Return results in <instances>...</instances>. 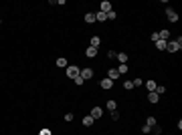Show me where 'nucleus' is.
Masks as SVG:
<instances>
[{"label":"nucleus","mask_w":182,"mask_h":135,"mask_svg":"<svg viewBox=\"0 0 182 135\" xmlns=\"http://www.w3.org/2000/svg\"><path fill=\"white\" fill-rule=\"evenodd\" d=\"M156 93H158V95H162V93H166V87H156Z\"/></svg>","instance_id":"29"},{"label":"nucleus","mask_w":182,"mask_h":135,"mask_svg":"<svg viewBox=\"0 0 182 135\" xmlns=\"http://www.w3.org/2000/svg\"><path fill=\"white\" fill-rule=\"evenodd\" d=\"M95 20H101V22H103V20H107V14H105V12H101V10H99V12H97V14H95Z\"/></svg>","instance_id":"18"},{"label":"nucleus","mask_w":182,"mask_h":135,"mask_svg":"<svg viewBox=\"0 0 182 135\" xmlns=\"http://www.w3.org/2000/svg\"><path fill=\"white\" fill-rule=\"evenodd\" d=\"M39 135H53V133H51V129H41V133Z\"/></svg>","instance_id":"31"},{"label":"nucleus","mask_w":182,"mask_h":135,"mask_svg":"<svg viewBox=\"0 0 182 135\" xmlns=\"http://www.w3.org/2000/svg\"><path fill=\"white\" fill-rule=\"evenodd\" d=\"M79 77H81L83 81H89V79H93V69H81V71H79Z\"/></svg>","instance_id":"3"},{"label":"nucleus","mask_w":182,"mask_h":135,"mask_svg":"<svg viewBox=\"0 0 182 135\" xmlns=\"http://www.w3.org/2000/svg\"><path fill=\"white\" fill-rule=\"evenodd\" d=\"M105 107H107V109H109V111H115V109H117V103H115V101H113V99H109V101H107V103H105Z\"/></svg>","instance_id":"12"},{"label":"nucleus","mask_w":182,"mask_h":135,"mask_svg":"<svg viewBox=\"0 0 182 135\" xmlns=\"http://www.w3.org/2000/svg\"><path fill=\"white\" fill-rule=\"evenodd\" d=\"M146 125H148V127H154V125H156V117H148V119H146Z\"/></svg>","instance_id":"22"},{"label":"nucleus","mask_w":182,"mask_h":135,"mask_svg":"<svg viewBox=\"0 0 182 135\" xmlns=\"http://www.w3.org/2000/svg\"><path fill=\"white\" fill-rule=\"evenodd\" d=\"M65 121H73V113H67L65 115Z\"/></svg>","instance_id":"32"},{"label":"nucleus","mask_w":182,"mask_h":135,"mask_svg":"<svg viewBox=\"0 0 182 135\" xmlns=\"http://www.w3.org/2000/svg\"><path fill=\"white\" fill-rule=\"evenodd\" d=\"M142 131H144V133L148 135V133H150V131H152V127H148V125H144V127H142Z\"/></svg>","instance_id":"30"},{"label":"nucleus","mask_w":182,"mask_h":135,"mask_svg":"<svg viewBox=\"0 0 182 135\" xmlns=\"http://www.w3.org/2000/svg\"><path fill=\"white\" fill-rule=\"evenodd\" d=\"M93 121H95V119H93L91 115H87V117H83V125H85V127H91V125H93Z\"/></svg>","instance_id":"15"},{"label":"nucleus","mask_w":182,"mask_h":135,"mask_svg":"<svg viewBox=\"0 0 182 135\" xmlns=\"http://www.w3.org/2000/svg\"><path fill=\"white\" fill-rule=\"evenodd\" d=\"M95 54H97V48H93V46H89V48L85 50V56H89V59H93Z\"/></svg>","instance_id":"14"},{"label":"nucleus","mask_w":182,"mask_h":135,"mask_svg":"<svg viewBox=\"0 0 182 135\" xmlns=\"http://www.w3.org/2000/svg\"><path fill=\"white\" fill-rule=\"evenodd\" d=\"M158 99H160V95H158L156 91H152V93L148 95V101H150V103H158Z\"/></svg>","instance_id":"10"},{"label":"nucleus","mask_w":182,"mask_h":135,"mask_svg":"<svg viewBox=\"0 0 182 135\" xmlns=\"http://www.w3.org/2000/svg\"><path fill=\"white\" fill-rule=\"evenodd\" d=\"M115 59L119 61V65H128V61H130V56H128L126 52H117V54H115Z\"/></svg>","instance_id":"5"},{"label":"nucleus","mask_w":182,"mask_h":135,"mask_svg":"<svg viewBox=\"0 0 182 135\" xmlns=\"http://www.w3.org/2000/svg\"><path fill=\"white\" fill-rule=\"evenodd\" d=\"M89 115L93 117V119H99V117L103 115V109H101V107H93V109H91V113H89Z\"/></svg>","instance_id":"6"},{"label":"nucleus","mask_w":182,"mask_h":135,"mask_svg":"<svg viewBox=\"0 0 182 135\" xmlns=\"http://www.w3.org/2000/svg\"><path fill=\"white\" fill-rule=\"evenodd\" d=\"M132 83H134V87H140V85H142V83H144V81H142V79H134V81H132Z\"/></svg>","instance_id":"28"},{"label":"nucleus","mask_w":182,"mask_h":135,"mask_svg":"<svg viewBox=\"0 0 182 135\" xmlns=\"http://www.w3.org/2000/svg\"><path fill=\"white\" fill-rule=\"evenodd\" d=\"M124 87L130 91V89H134V83H132V81H126V83H124Z\"/></svg>","instance_id":"24"},{"label":"nucleus","mask_w":182,"mask_h":135,"mask_svg":"<svg viewBox=\"0 0 182 135\" xmlns=\"http://www.w3.org/2000/svg\"><path fill=\"white\" fill-rule=\"evenodd\" d=\"M99 85H101V89L109 91V89H111V87H113V81H111V79H103V81H101Z\"/></svg>","instance_id":"8"},{"label":"nucleus","mask_w":182,"mask_h":135,"mask_svg":"<svg viewBox=\"0 0 182 135\" xmlns=\"http://www.w3.org/2000/svg\"><path fill=\"white\" fill-rule=\"evenodd\" d=\"M166 43L168 41H156V48L158 50H166Z\"/></svg>","instance_id":"17"},{"label":"nucleus","mask_w":182,"mask_h":135,"mask_svg":"<svg viewBox=\"0 0 182 135\" xmlns=\"http://www.w3.org/2000/svg\"><path fill=\"white\" fill-rule=\"evenodd\" d=\"M168 37H170V30H168V28H164L162 32H158V39H160V41H166Z\"/></svg>","instance_id":"11"},{"label":"nucleus","mask_w":182,"mask_h":135,"mask_svg":"<svg viewBox=\"0 0 182 135\" xmlns=\"http://www.w3.org/2000/svg\"><path fill=\"white\" fill-rule=\"evenodd\" d=\"M156 87H158V85H156L154 81H148V83H146V89L150 91V93H152V91H156Z\"/></svg>","instance_id":"19"},{"label":"nucleus","mask_w":182,"mask_h":135,"mask_svg":"<svg viewBox=\"0 0 182 135\" xmlns=\"http://www.w3.org/2000/svg\"><path fill=\"white\" fill-rule=\"evenodd\" d=\"M85 22H87V24H93V22H95V14H93V12H87V14H85Z\"/></svg>","instance_id":"13"},{"label":"nucleus","mask_w":182,"mask_h":135,"mask_svg":"<svg viewBox=\"0 0 182 135\" xmlns=\"http://www.w3.org/2000/svg\"><path fill=\"white\" fill-rule=\"evenodd\" d=\"M99 8H101V12H105V14H107V12H111V2H109V0H103Z\"/></svg>","instance_id":"7"},{"label":"nucleus","mask_w":182,"mask_h":135,"mask_svg":"<svg viewBox=\"0 0 182 135\" xmlns=\"http://www.w3.org/2000/svg\"><path fill=\"white\" fill-rule=\"evenodd\" d=\"M79 67H75V65H67V77L69 79H75V77H79Z\"/></svg>","instance_id":"2"},{"label":"nucleus","mask_w":182,"mask_h":135,"mask_svg":"<svg viewBox=\"0 0 182 135\" xmlns=\"http://www.w3.org/2000/svg\"><path fill=\"white\" fill-rule=\"evenodd\" d=\"M117 73H119V75H126V73H128V65H119V67H117Z\"/></svg>","instance_id":"21"},{"label":"nucleus","mask_w":182,"mask_h":135,"mask_svg":"<svg viewBox=\"0 0 182 135\" xmlns=\"http://www.w3.org/2000/svg\"><path fill=\"white\" fill-rule=\"evenodd\" d=\"M111 119L117 121V119H119V113H117V111H111Z\"/></svg>","instance_id":"26"},{"label":"nucleus","mask_w":182,"mask_h":135,"mask_svg":"<svg viewBox=\"0 0 182 135\" xmlns=\"http://www.w3.org/2000/svg\"><path fill=\"white\" fill-rule=\"evenodd\" d=\"M57 67H65V69H67V59L59 56V59H57Z\"/></svg>","instance_id":"20"},{"label":"nucleus","mask_w":182,"mask_h":135,"mask_svg":"<svg viewBox=\"0 0 182 135\" xmlns=\"http://www.w3.org/2000/svg\"><path fill=\"white\" fill-rule=\"evenodd\" d=\"M73 81H75V85H79V87H81V85H83V83H85V81H83V79H81V77H75V79H73Z\"/></svg>","instance_id":"23"},{"label":"nucleus","mask_w":182,"mask_h":135,"mask_svg":"<svg viewBox=\"0 0 182 135\" xmlns=\"http://www.w3.org/2000/svg\"><path fill=\"white\" fill-rule=\"evenodd\" d=\"M119 77V73H117V69H109L107 71V79H111V81H115Z\"/></svg>","instance_id":"9"},{"label":"nucleus","mask_w":182,"mask_h":135,"mask_svg":"<svg viewBox=\"0 0 182 135\" xmlns=\"http://www.w3.org/2000/svg\"><path fill=\"white\" fill-rule=\"evenodd\" d=\"M115 16H117V14H115L113 10H111V12H107V18H109V20H115Z\"/></svg>","instance_id":"25"},{"label":"nucleus","mask_w":182,"mask_h":135,"mask_svg":"<svg viewBox=\"0 0 182 135\" xmlns=\"http://www.w3.org/2000/svg\"><path fill=\"white\" fill-rule=\"evenodd\" d=\"M99 45H101V39H99V37H93V39H91V46H93V48H99Z\"/></svg>","instance_id":"16"},{"label":"nucleus","mask_w":182,"mask_h":135,"mask_svg":"<svg viewBox=\"0 0 182 135\" xmlns=\"http://www.w3.org/2000/svg\"><path fill=\"white\" fill-rule=\"evenodd\" d=\"M0 24H2V20H0Z\"/></svg>","instance_id":"33"},{"label":"nucleus","mask_w":182,"mask_h":135,"mask_svg":"<svg viewBox=\"0 0 182 135\" xmlns=\"http://www.w3.org/2000/svg\"><path fill=\"white\" fill-rule=\"evenodd\" d=\"M180 46H182V39L178 37L176 41H170V43H166V50H168V52H178V50H180Z\"/></svg>","instance_id":"1"},{"label":"nucleus","mask_w":182,"mask_h":135,"mask_svg":"<svg viewBox=\"0 0 182 135\" xmlns=\"http://www.w3.org/2000/svg\"><path fill=\"white\" fill-rule=\"evenodd\" d=\"M166 16H168L170 22H178V14H176L172 8H166Z\"/></svg>","instance_id":"4"},{"label":"nucleus","mask_w":182,"mask_h":135,"mask_svg":"<svg viewBox=\"0 0 182 135\" xmlns=\"http://www.w3.org/2000/svg\"><path fill=\"white\" fill-rule=\"evenodd\" d=\"M152 131H154V133L158 135V133H162V127H158V125H154V127H152Z\"/></svg>","instance_id":"27"}]
</instances>
